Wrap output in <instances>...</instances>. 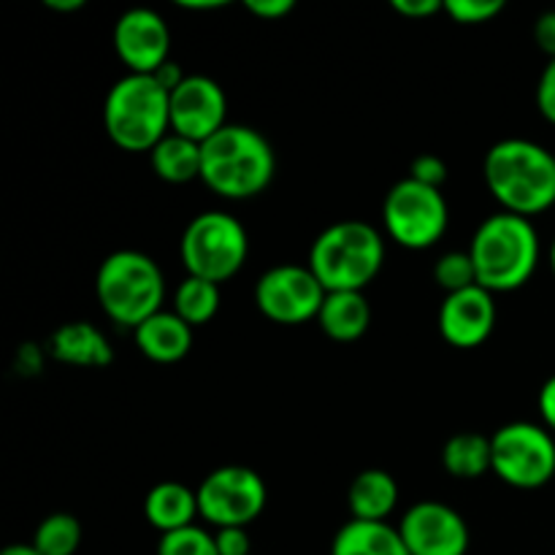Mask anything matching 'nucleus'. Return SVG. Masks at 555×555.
I'll return each instance as SVG.
<instances>
[{"mask_svg": "<svg viewBox=\"0 0 555 555\" xmlns=\"http://www.w3.org/2000/svg\"><path fill=\"white\" fill-rule=\"evenodd\" d=\"M486 184L504 211L534 217L555 204V152L531 139H502L482 163Z\"/></svg>", "mask_w": 555, "mask_h": 555, "instance_id": "obj_1", "label": "nucleus"}, {"mask_svg": "<svg viewBox=\"0 0 555 555\" xmlns=\"http://www.w3.org/2000/svg\"><path fill=\"white\" fill-rule=\"evenodd\" d=\"M276 171V157L260 130L231 125L201 144V179L217 195L247 201L263 193Z\"/></svg>", "mask_w": 555, "mask_h": 555, "instance_id": "obj_2", "label": "nucleus"}, {"mask_svg": "<svg viewBox=\"0 0 555 555\" xmlns=\"http://www.w3.org/2000/svg\"><path fill=\"white\" fill-rule=\"evenodd\" d=\"M469 255L477 285L491 293H513L534 276L540 263V236L529 217L496 211L477 225Z\"/></svg>", "mask_w": 555, "mask_h": 555, "instance_id": "obj_3", "label": "nucleus"}, {"mask_svg": "<svg viewBox=\"0 0 555 555\" xmlns=\"http://www.w3.org/2000/svg\"><path fill=\"white\" fill-rule=\"evenodd\" d=\"M103 128L125 152H152L171 133V92L152 74H128L108 90Z\"/></svg>", "mask_w": 555, "mask_h": 555, "instance_id": "obj_4", "label": "nucleus"}, {"mask_svg": "<svg viewBox=\"0 0 555 555\" xmlns=\"http://www.w3.org/2000/svg\"><path fill=\"white\" fill-rule=\"evenodd\" d=\"M385 263V238L363 220H341L325 228L309 249V269L325 293L366 291Z\"/></svg>", "mask_w": 555, "mask_h": 555, "instance_id": "obj_5", "label": "nucleus"}, {"mask_svg": "<svg viewBox=\"0 0 555 555\" xmlns=\"http://www.w3.org/2000/svg\"><path fill=\"white\" fill-rule=\"evenodd\" d=\"M95 296L108 320L135 331L152 314L163 312L166 280L155 258L139 249H117L98 269Z\"/></svg>", "mask_w": 555, "mask_h": 555, "instance_id": "obj_6", "label": "nucleus"}, {"mask_svg": "<svg viewBox=\"0 0 555 555\" xmlns=\"http://www.w3.org/2000/svg\"><path fill=\"white\" fill-rule=\"evenodd\" d=\"M179 253L190 276L220 285L242 271L249 255V238L236 217L211 209L201 211L188 222Z\"/></svg>", "mask_w": 555, "mask_h": 555, "instance_id": "obj_7", "label": "nucleus"}, {"mask_svg": "<svg viewBox=\"0 0 555 555\" xmlns=\"http://www.w3.org/2000/svg\"><path fill=\"white\" fill-rule=\"evenodd\" d=\"M383 222L388 236L399 247L428 249L448 231V201L439 188H428L406 177L385 195Z\"/></svg>", "mask_w": 555, "mask_h": 555, "instance_id": "obj_8", "label": "nucleus"}, {"mask_svg": "<svg viewBox=\"0 0 555 555\" xmlns=\"http://www.w3.org/2000/svg\"><path fill=\"white\" fill-rule=\"evenodd\" d=\"M493 475L520 491H534L555 477V439L545 426L507 423L491 437Z\"/></svg>", "mask_w": 555, "mask_h": 555, "instance_id": "obj_9", "label": "nucleus"}, {"mask_svg": "<svg viewBox=\"0 0 555 555\" xmlns=\"http://www.w3.org/2000/svg\"><path fill=\"white\" fill-rule=\"evenodd\" d=\"M198 515L215 529H247L266 509V482L247 466H220L198 486Z\"/></svg>", "mask_w": 555, "mask_h": 555, "instance_id": "obj_10", "label": "nucleus"}, {"mask_svg": "<svg viewBox=\"0 0 555 555\" xmlns=\"http://www.w3.org/2000/svg\"><path fill=\"white\" fill-rule=\"evenodd\" d=\"M325 301V287L309 266L282 263L266 271L255 285V304L280 325H301L318 320Z\"/></svg>", "mask_w": 555, "mask_h": 555, "instance_id": "obj_11", "label": "nucleus"}, {"mask_svg": "<svg viewBox=\"0 0 555 555\" xmlns=\"http://www.w3.org/2000/svg\"><path fill=\"white\" fill-rule=\"evenodd\" d=\"M396 529L410 555H466L469 551V526L464 515L434 499L412 504Z\"/></svg>", "mask_w": 555, "mask_h": 555, "instance_id": "obj_12", "label": "nucleus"}, {"mask_svg": "<svg viewBox=\"0 0 555 555\" xmlns=\"http://www.w3.org/2000/svg\"><path fill=\"white\" fill-rule=\"evenodd\" d=\"M228 125V98L220 81L204 74H188V79L171 92V130L188 139L209 141Z\"/></svg>", "mask_w": 555, "mask_h": 555, "instance_id": "obj_13", "label": "nucleus"}, {"mask_svg": "<svg viewBox=\"0 0 555 555\" xmlns=\"http://www.w3.org/2000/svg\"><path fill=\"white\" fill-rule=\"evenodd\" d=\"M114 49L128 65V74H155L171 60L168 22L152 9H130L114 25Z\"/></svg>", "mask_w": 555, "mask_h": 555, "instance_id": "obj_14", "label": "nucleus"}, {"mask_svg": "<svg viewBox=\"0 0 555 555\" xmlns=\"http://www.w3.org/2000/svg\"><path fill=\"white\" fill-rule=\"evenodd\" d=\"M493 325H496V304L491 291L475 285L444 296L439 309V331L448 345L459 350H475L488 341Z\"/></svg>", "mask_w": 555, "mask_h": 555, "instance_id": "obj_15", "label": "nucleus"}, {"mask_svg": "<svg viewBox=\"0 0 555 555\" xmlns=\"http://www.w3.org/2000/svg\"><path fill=\"white\" fill-rule=\"evenodd\" d=\"M49 352L54 361L81 369H103L114 361V352L101 328L85 320L60 325L49 339Z\"/></svg>", "mask_w": 555, "mask_h": 555, "instance_id": "obj_16", "label": "nucleus"}, {"mask_svg": "<svg viewBox=\"0 0 555 555\" xmlns=\"http://www.w3.org/2000/svg\"><path fill=\"white\" fill-rule=\"evenodd\" d=\"M141 356L155 363H177L193 347V328L177 312H157L133 331Z\"/></svg>", "mask_w": 555, "mask_h": 555, "instance_id": "obj_17", "label": "nucleus"}, {"mask_svg": "<svg viewBox=\"0 0 555 555\" xmlns=\"http://www.w3.org/2000/svg\"><path fill=\"white\" fill-rule=\"evenodd\" d=\"M144 518L160 534L188 529L198 518V493L182 482H157L144 499Z\"/></svg>", "mask_w": 555, "mask_h": 555, "instance_id": "obj_18", "label": "nucleus"}, {"mask_svg": "<svg viewBox=\"0 0 555 555\" xmlns=\"http://www.w3.org/2000/svg\"><path fill=\"white\" fill-rule=\"evenodd\" d=\"M318 323L323 334L334 341H356L372 325V304L366 301L361 291L325 293Z\"/></svg>", "mask_w": 555, "mask_h": 555, "instance_id": "obj_19", "label": "nucleus"}, {"mask_svg": "<svg viewBox=\"0 0 555 555\" xmlns=\"http://www.w3.org/2000/svg\"><path fill=\"white\" fill-rule=\"evenodd\" d=\"M396 504H399V486H396V477L385 469L361 472L347 491V507H350L352 520L385 524Z\"/></svg>", "mask_w": 555, "mask_h": 555, "instance_id": "obj_20", "label": "nucleus"}, {"mask_svg": "<svg viewBox=\"0 0 555 555\" xmlns=\"http://www.w3.org/2000/svg\"><path fill=\"white\" fill-rule=\"evenodd\" d=\"M331 555H410L399 529L385 520V524H372V520H350L336 531L331 542Z\"/></svg>", "mask_w": 555, "mask_h": 555, "instance_id": "obj_21", "label": "nucleus"}, {"mask_svg": "<svg viewBox=\"0 0 555 555\" xmlns=\"http://www.w3.org/2000/svg\"><path fill=\"white\" fill-rule=\"evenodd\" d=\"M150 160L152 171L168 184H188L201 179V144L173 130L150 152Z\"/></svg>", "mask_w": 555, "mask_h": 555, "instance_id": "obj_22", "label": "nucleus"}, {"mask_svg": "<svg viewBox=\"0 0 555 555\" xmlns=\"http://www.w3.org/2000/svg\"><path fill=\"white\" fill-rule=\"evenodd\" d=\"M442 464L444 472L455 480H477L486 472H493L491 439L475 431L455 434L444 442Z\"/></svg>", "mask_w": 555, "mask_h": 555, "instance_id": "obj_23", "label": "nucleus"}, {"mask_svg": "<svg viewBox=\"0 0 555 555\" xmlns=\"http://www.w3.org/2000/svg\"><path fill=\"white\" fill-rule=\"evenodd\" d=\"M217 309H220V285L190 274L179 282L177 293H173V312H177L190 328L209 323L217 314Z\"/></svg>", "mask_w": 555, "mask_h": 555, "instance_id": "obj_24", "label": "nucleus"}, {"mask_svg": "<svg viewBox=\"0 0 555 555\" xmlns=\"http://www.w3.org/2000/svg\"><path fill=\"white\" fill-rule=\"evenodd\" d=\"M33 547L41 555H74L81 545V524L68 513H54L38 524Z\"/></svg>", "mask_w": 555, "mask_h": 555, "instance_id": "obj_25", "label": "nucleus"}, {"mask_svg": "<svg viewBox=\"0 0 555 555\" xmlns=\"http://www.w3.org/2000/svg\"><path fill=\"white\" fill-rule=\"evenodd\" d=\"M434 280L439 282L444 293H459L466 287L477 285V271L475 260H472L469 249H459V253H444L439 255L434 263Z\"/></svg>", "mask_w": 555, "mask_h": 555, "instance_id": "obj_26", "label": "nucleus"}, {"mask_svg": "<svg viewBox=\"0 0 555 555\" xmlns=\"http://www.w3.org/2000/svg\"><path fill=\"white\" fill-rule=\"evenodd\" d=\"M157 555H220L217 553L215 534H209L201 526H188V529L160 534L157 542Z\"/></svg>", "mask_w": 555, "mask_h": 555, "instance_id": "obj_27", "label": "nucleus"}, {"mask_svg": "<svg viewBox=\"0 0 555 555\" xmlns=\"http://www.w3.org/2000/svg\"><path fill=\"white\" fill-rule=\"evenodd\" d=\"M502 11V0H444V14L459 25H482Z\"/></svg>", "mask_w": 555, "mask_h": 555, "instance_id": "obj_28", "label": "nucleus"}, {"mask_svg": "<svg viewBox=\"0 0 555 555\" xmlns=\"http://www.w3.org/2000/svg\"><path fill=\"white\" fill-rule=\"evenodd\" d=\"M406 177L421 184H428V188H442V182L448 179V166H444V160L439 155L426 152V155H417L410 163V173Z\"/></svg>", "mask_w": 555, "mask_h": 555, "instance_id": "obj_29", "label": "nucleus"}, {"mask_svg": "<svg viewBox=\"0 0 555 555\" xmlns=\"http://www.w3.org/2000/svg\"><path fill=\"white\" fill-rule=\"evenodd\" d=\"M537 108L547 122L555 125V60L545 65L540 81H537Z\"/></svg>", "mask_w": 555, "mask_h": 555, "instance_id": "obj_30", "label": "nucleus"}, {"mask_svg": "<svg viewBox=\"0 0 555 555\" xmlns=\"http://www.w3.org/2000/svg\"><path fill=\"white\" fill-rule=\"evenodd\" d=\"M217 553L220 555H249V534L242 526H228L215 531Z\"/></svg>", "mask_w": 555, "mask_h": 555, "instance_id": "obj_31", "label": "nucleus"}, {"mask_svg": "<svg viewBox=\"0 0 555 555\" xmlns=\"http://www.w3.org/2000/svg\"><path fill=\"white\" fill-rule=\"evenodd\" d=\"M534 43L540 47V52H545L547 57L555 60V11H545V14L537 16Z\"/></svg>", "mask_w": 555, "mask_h": 555, "instance_id": "obj_32", "label": "nucleus"}, {"mask_svg": "<svg viewBox=\"0 0 555 555\" xmlns=\"http://www.w3.org/2000/svg\"><path fill=\"white\" fill-rule=\"evenodd\" d=\"M244 5H247L249 14L260 16V20H282L296 9L293 0H247Z\"/></svg>", "mask_w": 555, "mask_h": 555, "instance_id": "obj_33", "label": "nucleus"}, {"mask_svg": "<svg viewBox=\"0 0 555 555\" xmlns=\"http://www.w3.org/2000/svg\"><path fill=\"white\" fill-rule=\"evenodd\" d=\"M393 9L410 20H426V16L444 11V3L439 0H393Z\"/></svg>", "mask_w": 555, "mask_h": 555, "instance_id": "obj_34", "label": "nucleus"}, {"mask_svg": "<svg viewBox=\"0 0 555 555\" xmlns=\"http://www.w3.org/2000/svg\"><path fill=\"white\" fill-rule=\"evenodd\" d=\"M540 415L547 431H555V374L540 390Z\"/></svg>", "mask_w": 555, "mask_h": 555, "instance_id": "obj_35", "label": "nucleus"}, {"mask_svg": "<svg viewBox=\"0 0 555 555\" xmlns=\"http://www.w3.org/2000/svg\"><path fill=\"white\" fill-rule=\"evenodd\" d=\"M152 76H155V79L160 81L168 92H173L184 79H188V74H182V68H179L177 60H168V63H163Z\"/></svg>", "mask_w": 555, "mask_h": 555, "instance_id": "obj_36", "label": "nucleus"}, {"mask_svg": "<svg viewBox=\"0 0 555 555\" xmlns=\"http://www.w3.org/2000/svg\"><path fill=\"white\" fill-rule=\"evenodd\" d=\"M43 5L52 11H65V14H68V11L85 9V0H43Z\"/></svg>", "mask_w": 555, "mask_h": 555, "instance_id": "obj_37", "label": "nucleus"}, {"mask_svg": "<svg viewBox=\"0 0 555 555\" xmlns=\"http://www.w3.org/2000/svg\"><path fill=\"white\" fill-rule=\"evenodd\" d=\"M182 9H190V11H215V9H222V0H182Z\"/></svg>", "mask_w": 555, "mask_h": 555, "instance_id": "obj_38", "label": "nucleus"}, {"mask_svg": "<svg viewBox=\"0 0 555 555\" xmlns=\"http://www.w3.org/2000/svg\"><path fill=\"white\" fill-rule=\"evenodd\" d=\"M0 555H41L33 545H9Z\"/></svg>", "mask_w": 555, "mask_h": 555, "instance_id": "obj_39", "label": "nucleus"}, {"mask_svg": "<svg viewBox=\"0 0 555 555\" xmlns=\"http://www.w3.org/2000/svg\"><path fill=\"white\" fill-rule=\"evenodd\" d=\"M551 269H553V274H555V238H553V244H551Z\"/></svg>", "mask_w": 555, "mask_h": 555, "instance_id": "obj_40", "label": "nucleus"}]
</instances>
